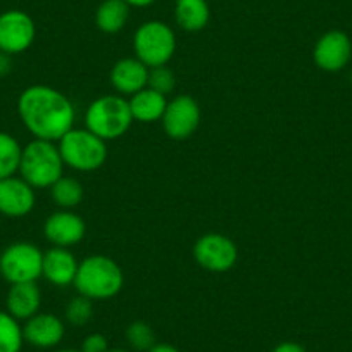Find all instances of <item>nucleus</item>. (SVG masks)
<instances>
[{"label":"nucleus","mask_w":352,"mask_h":352,"mask_svg":"<svg viewBox=\"0 0 352 352\" xmlns=\"http://www.w3.org/2000/svg\"><path fill=\"white\" fill-rule=\"evenodd\" d=\"M18 114L26 130L38 140L59 142L74 124V107L59 90L33 85L18 99Z\"/></svg>","instance_id":"obj_1"},{"label":"nucleus","mask_w":352,"mask_h":352,"mask_svg":"<svg viewBox=\"0 0 352 352\" xmlns=\"http://www.w3.org/2000/svg\"><path fill=\"white\" fill-rule=\"evenodd\" d=\"M123 270L107 256H88L78 266L74 289L80 296L92 300H104L118 296L123 289Z\"/></svg>","instance_id":"obj_2"},{"label":"nucleus","mask_w":352,"mask_h":352,"mask_svg":"<svg viewBox=\"0 0 352 352\" xmlns=\"http://www.w3.org/2000/svg\"><path fill=\"white\" fill-rule=\"evenodd\" d=\"M64 166L59 145L35 138L23 148L19 175L33 188H50L64 176Z\"/></svg>","instance_id":"obj_3"},{"label":"nucleus","mask_w":352,"mask_h":352,"mask_svg":"<svg viewBox=\"0 0 352 352\" xmlns=\"http://www.w3.org/2000/svg\"><path fill=\"white\" fill-rule=\"evenodd\" d=\"M133 123L130 104L121 96H104L94 100L85 113L87 130L104 142L116 140L130 130Z\"/></svg>","instance_id":"obj_4"},{"label":"nucleus","mask_w":352,"mask_h":352,"mask_svg":"<svg viewBox=\"0 0 352 352\" xmlns=\"http://www.w3.org/2000/svg\"><path fill=\"white\" fill-rule=\"evenodd\" d=\"M64 164L76 171H96L106 162L107 145L90 130H69L59 140Z\"/></svg>","instance_id":"obj_5"},{"label":"nucleus","mask_w":352,"mask_h":352,"mask_svg":"<svg viewBox=\"0 0 352 352\" xmlns=\"http://www.w3.org/2000/svg\"><path fill=\"white\" fill-rule=\"evenodd\" d=\"M137 59L151 67L166 66L175 56L176 35L169 25L162 21H145L138 26L133 36Z\"/></svg>","instance_id":"obj_6"},{"label":"nucleus","mask_w":352,"mask_h":352,"mask_svg":"<svg viewBox=\"0 0 352 352\" xmlns=\"http://www.w3.org/2000/svg\"><path fill=\"white\" fill-rule=\"evenodd\" d=\"M43 252L32 242H14L0 254V275L11 285L36 282L42 276Z\"/></svg>","instance_id":"obj_7"},{"label":"nucleus","mask_w":352,"mask_h":352,"mask_svg":"<svg viewBox=\"0 0 352 352\" xmlns=\"http://www.w3.org/2000/svg\"><path fill=\"white\" fill-rule=\"evenodd\" d=\"M194 257L201 268L212 273H225L235 266L239 250L228 236L221 233H206L195 242Z\"/></svg>","instance_id":"obj_8"},{"label":"nucleus","mask_w":352,"mask_h":352,"mask_svg":"<svg viewBox=\"0 0 352 352\" xmlns=\"http://www.w3.org/2000/svg\"><path fill=\"white\" fill-rule=\"evenodd\" d=\"M36 26L32 16L19 9H11L0 14V52L16 56L33 45Z\"/></svg>","instance_id":"obj_9"},{"label":"nucleus","mask_w":352,"mask_h":352,"mask_svg":"<svg viewBox=\"0 0 352 352\" xmlns=\"http://www.w3.org/2000/svg\"><path fill=\"white\" fill-rule=\"evenodd\" d=\"M201 124V107L190 96H178L168 102L162 114V126L173 140H187Z\"/></svg>","instance_id":"obj_10"},{"label":"nucleus","mask_w":352,"mask_h":352,"mask_svg":"<svg viewBox=\"0 0 352 352\" xmlns=\"http://www.w3.org/2000/svg\"><path fill=\"white\" fill-rule=\"evenodd\" d=\"M314 63L328 73L342 71L352 59V42L347 33L331 30L320 36L313 50Z\"/></svg>","instance_id":"obj_11"},{"label":"nucleus","mask_w":352,"mask_h":352,"mask_svg":"<svg viewBox=\"0 0 352 352\" xmlns=\"http://www.w3.org/2000/svg\"><path fill=\"white\" fill-rule=\"evenodd\" d=\"M87 233V225L83 218L78 216L76 212H71L67 209L57 211L50 214L43 223V235L52 245L56 247H67L81 242Z\"/></svg>","instance_id":"obj_12"},{"label":"nucleus","mask_w":352,"mask_h":352,"mask_svg":"<svg viewBox=\"0 0 352 352\" xmlns=\"http://www.w3.org/2000/svg\"><path fill=\"white\" fill-rule=\"evenodd\" d=\"M35 208V188L23 178L11 176L0 180V214L23 218Z\"/></svg>","instance_id":"obj_13"},{"label":"nucleus","mask_w":352,"mask_h":352,"mask_svg":"<svg viewBox=\"0 0 352 352\" xmlns=\"http://www.w3.org/2000/svg\"><path fill=\"white\" fill-rule=\"evenodd\" d=\"M66 327L60 318L50 313H36L25 321L23 338L36 349H54L63 342Z\"/></svg>","instance_id":"obj_14"},{"label":"nucleus","mask_w":352,"mask_h":352,"mask_svg":"<svg viewBox=\"0 0 352 352\" xmlns=\"http://www.w3.org/2000/svg\"><path fill=\"white\" fill-rule=\"evenodd\" d=\"M148 67L137 57L120 59L111 69V83L114 90L123 96H135L147 88Z\"/></svg>","instance_id":"obj_15"},{"label":"nucleus","mask_w":352,"mask_h":352,"mask_svg":"<svg viewBox=\"0 0 352 352\" xmlns=\"http://www.w3.org/2000/svg\"><path fill=\"white\" fill-rule=\"evenodd\" d=\"M78 261L73 254L64 247H52L43 254L42 276L52 285L66 287L74 283L78 273Z\"/></svg>","instance_id":"obj_16"},{"label":"nucleus","mask_w":352,"mask_h":352,"mask_svg":"<svg viewBox=\"0 0 352 352\" xmlns=\"http://www.w3.org/2000/svg\"><path fill=\"white\" fill-rule=\"evenodd\" d=\"M42 304V292L36 282L14 283L11 285L6 299L8 313L18 321H26L35 316Z\"/></svg>","instance_id":"obj_17"},{"label":"nucleus","mask_w":352,"mask_h":352,"mask_svg":"<svg viewBox=\"0 0 352 352\" xmlns=\"http://www.w3.org/2000/svg\"><path fill=\"white\" fill-rule=\"evenodd\" d=\"M128 104H130L133 121L154 123V121L162 120V114H164L166 106H168V100H166L164 96L154 92L152 88L147 87L144 90H140V92L135 94V96H131Z\"/></svg>","instance_id":"obj_18"},{"label":"nucleus","mask_w":352,"mask_h":352,"mask_svg":"<svg viewBox=\"0 0 352 352\" xmlns=\"http://www.w3.org/2000/svg\"><path fill=\"white\" fill-rule=\"evenodd\" d=\"M211 18L208 0H176V25L188 33H197L208 26Z\"/></svg>","instance_id":"obj_19"},{"label":"nucleus","mask_w":352,"mask_h":352,"mask_svg":"<svg viewBox=\"0 0 352 352\" xmlns=\"http://www.w3.org/2000/svg\"><path fill=\"white\" fill-rule=\"evenodd\" d=\"M128 16L130 6L124 0H102L96 12V25L102 33L114 35L124 28Z\"/></svg>","instance_id":"obj_20"},{"label":"nucleus","mask_w":352,"mask_h":352,"mask_svg":"<svg viewBox=\"0 0 352 352\" xmlns=\"http://www.w3.org/2000/svg\"><path fill=\"white\" fill-rule=\"evenodd\" d=\"M23 147L12 135L0 131V180L11 178L19 171Z\"/></svg>","instance_id":"obj_21"},{"label":"nucleus","mask_w":352,"mask_h":352,"mask_svg":"<svg viewBox=\"0 0 352 352\" xmlns=\"http://www.w3.org/2000/svg\"><path fill=\"white\" fill-rule=\"evenodd\" d=\"M50 194H52L54 202L60 209L71 211L83 201V185L69 176H60L59 180L50 187Z\"/></svg>","instance_id":"obj_22"},{"label":"nucleus","mask_w":352,"mask_h":352,"mask_svg":"<svg viewBox=\"0 0 352 352\" xmlns=\"http://www.w3.org/2000/svg\"><path fill=\"white\" fill-rule=\"evenodd\" d=\"M23 327L8 311H0V352H21Z\"/></svg>","instance_id":"obj_23"},{"label":"nucleus","mask_w":352,"mask_h":352,"mask_svg":"<svg viewBox=\"0 0 352 352\" xmlns=\"http://www.w3.org/2000/svg\"><path fill=\"white\" fill-rule=\"evenodd\" d=\"M124 335H126L128 345L137 352H147L157 344L154 330L145 321H133V323H130Z\"/></svg>","instance_id":"obj_24"},{"label":"nucleus","mask_w":352,"mask_h":352,"mask_svg":"<svg viewBox=\"0 0 352 352\" xmlns=\"http://www.w3.org/2000/svg\"><path fill=\"white\" fill-rule=\"evenodd\" d=\"M64 314H66V320L69 324H73V327H83V324H87L94 316L92 299H88V297L85 296L73 297V299L67 302Z\"/></svg>","instance_id":"obj_25"},{"label":"nucleus","mask_w":352,"mask_h":352,"mask_svg":"<svg viewBox=\"0 0 352 352\" xmlns=\"http://www.w3.org/2000/svg\"><path fill=\"white\" fill-rule=\"evenodd\" d=\"M147 87L152 88L154 92L161 94V96H168L175 90L176 87V78L173 74V71L166 66H157L151 67L148 69V81Z\"/></svg>","instance_id":"obj_26"},{"label":"nucleus","mask_w":352,"mask_h":352,"mask_svg":"<svg viewBox=\"0 0 352 352\" xmlns=\"http://www.w3.org/2000/svg\"><path fill=\"white\" fill-rule=\"evenodd\" d=\"M81 352H107L109 351V342L102 333H90L81 344Z\"/></svg>","instance_id":"obj_27"},{"label":"nucleus","mask_w":352,"mask_h":352,"mask_svg":"<svg viewBox=\"0 0 352 352\" xmlns=\"http://www.w3.org/2000/svg\"><path fill=\"white\" fill-rule=\"evenodd\" d=\"M272 352H306V349H304L300 344H297V342L289 340V342H282V344L276 345Z\"/></svg>","instance_id":"obj_28"},{"label":"nucleus","mask_w":352,"mask_h":352,"mask_svg":"<svg viewBox=\"0 0 352 352\" xmlns=\"http://www.w3.org/2000/svg\"><path fill=\"white\" fill-rule=\"evenodd\" d=\"M12 71V56L0 52V78H6Z\"/></svg>","instance_id":"obj_29"},{"label":"nucleus","mask_w":352,"mask_h":352,"mask_svg":"<svg viewBox=\"0 0 352 352\" xmlns=\"http://www.w3.org/2000/svg\"><path fill=\"white\" fill-rule=\"evenodd\" d=\"M147 352H180V351L171 344H155L154 347Z\"/></svg>","instance_id":"obj_30"},{"label":"nucleus","mask_w":352,"mask_h":352,"mask_svg":"<svg viewBox=\"0 0 352 352\" xmlns=\"http://www.w3.org/2000/svg\"><path fill=\"white\" fill-rule=\"evenodd\" d=\"M130 8H148L155 2V0H124Z\"/></svg>","instance_id":"obj_31"},{"label":"nucleus","mask_w":352,"mask_h":352,"mask_svg":"<svg viewBox=\"0 0 352 352\" xmlns=\"http://www.w3.org/2000/svg\"><path fill=\"white\" fill-rule=\"evenodd\" d=\"M54 352H81L78 349H59V351H54Z\"/></svg>","instance_id":"obj_32"},{"label":"nucleus","mask_w":352,"mask_h":352,"mask_svg":"<svg viewBox=\"0 0 352 352\" xmlns=\"http://www.w3.org/2000/svg\"><path fill=\"white\" fill-rule=\"evenodd\" d=\"M107 352H130V351H126V349H109Z\"/></svg>","instance_id":"obj_33"}]
</instances>
